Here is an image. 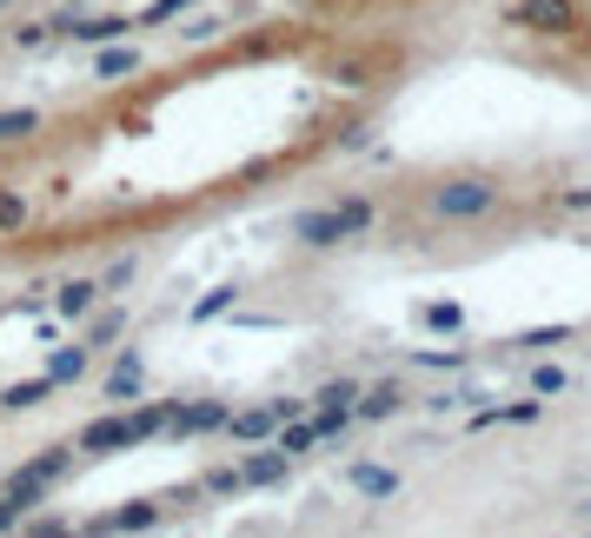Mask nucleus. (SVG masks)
<instances>
[{
    "instance_id": "obj_1",
    "label": "nucleus",
    "mask_w": 591,
    "mask_h": 538,
    "mask_svg": "<svg viewBox=\"0 0 591 538\" xmlns=\"http://www.w3.org/2000/svg\"><path fill=\"white\" fill-rule=\"evenodd\" d=\"M506 206V180L499 173H446L426 186V213L432 220H452V226H479Z\"/></svg>"
},
{
    "instance_id": "obj_2",
    "label": "nucleus",
    "mask_w": 591,
    "mask_h": 538,
    "mask_svg": "<svg viewBox=\"0 0 591 538\" xmlns=\"http://www.w3.org/2000/svg\"><path fill=\"white\" fill-rule=\"evenodd\" d=\"M506 27L539 33V40H579L585 0H506Z\"/></svg>"
},
{
    "instance_id": "obj_3",
    "label": "nucleus",
    "mask_w": 591,
    "mask_h": 538,
    "mask_svg": "<svg viewBox=\"0 0 591 538\" xmlns=\"http://www.w3.org/2000/svg\"><path fill=\"white\" fill-rule=\"evenodd\" d=\"M293 233H299L306 246H339V240H346L353 226H346V213H339V206H326V213H306V220H299Z\"/></svg>"
},
{
    "instance_id": "obj_4",
    "label": "nucleus",
    "mask_w": 591,
    "mask_h": 538,
    "mask_svg": "<svg viewBox=\"0 0 591 538\" xmlns=\"http://www.w3.org/2000/svg\"><path fill=\"white\" fill-rule=\"evenodd\" d=\"M399 406H406V393H399L393 379H386V386H373V393L359 399V413H366V419H386V413H399Z\"/></svg>"
},
{
    "instance_id": "obj_5",
    "label": "nucleus",
    "mask_w": 591,
    "mask_h": 538,
    "mask_svg": "<svg viewBox=\"0 0 591 538\" xmlns=\"http://www.w3.org/2000/svg\"><path fill=\"white\" fill-rule=\"evenodd\" d=\"M353 486H359L366 499H393V493H399V479L379 473V466H353Z\"/></svg>"
},
{
    "instance_id": "obj_6",
    "label": "nucleus",
    "mask_w": 591,
    "mask_h": 538,
    "mask_svg": "<svg viewBox=\"0 0 591 538\" xmlns=\"http://www.w3.org/2000/svg\"><path fill=\"white\" fill-rule=\"evenodd\" d=\"M546 206H559V213H591V180H579V186H552Z\"/></svg>"
},
{
    "instance_id": "obj_7",
    "label": "nucleus",
    "mask_w": 591,
    "mask_h": 538,
    "mask_svg": "<svg viewBox=\"0 0 591 538\" xmlns=\"http://www.w3.org/2000/svg\"><path fill=\"white\" fill-rule=\"evenodd\" d=\"M353 399H359V386H353V379H333V386L319 393V406H326V413H353Z\"/></svg>"
},
{
    "instance_id": "obj_8",
    "label": "nucleus",
    "mask_w": 591,
    "mask_h": 538,
    "mask_svg": "<svg viewBox=\"0 0 591 538\" xmlns=\"http://www.w3.org/2000/svg\"><path fill=\"white\" fill-rule=\"evenodd\" d=\"M266 426H273V413H246V419H240V426H233V433H240V439H259V433H266Z\"/></svg>"
},
{
    "instance_id": "obj_9",
    "label": "nucleus",
    "mask_w": 591,
    "mask_h": 538,
    "mask_svg": "<svg viewBox=\"0 0 591 538\" xmlns=\"http://www.w3.org/2000/svg\"><path fill=\"white\" fill-rule=\"evenodd\" d=\"M532 386H539V393H565V373H559V366H546V373H539Z\"/></svg>"
},
{
    "instance_id": "obj_10",
    "label": "nucleus",
    "mask_w": 591,
    "mask_h": 538,
    "mask_svg": "<svg viewBox=\"0 0 591 538\" xmlns=\"http://www.w3.org/2000/svg\"><path fill=\"white\" fill-rule=\"evenodd\" d=\"M579 47H585V60H591V13H585V27H579Z\"/></svg>"
},
{
    "instance_id": "obj_11",
    "label": "nucleus",
    "mask_w": 591,
    "mask_h": 538,
    "mask_svg": "<svg viewBox=\"0 0 591 538\" xmlns=\"http://www.w3.org/2000/svg\"><path fill=\"white\" fill-rule=\"evenodd\" d=\"M585 512H591V506H585Z\"/></svg>"
}]
</instances>
